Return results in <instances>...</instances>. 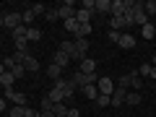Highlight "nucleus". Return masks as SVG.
<instances>
[{"instance_id": "obj_9", "label": "nucleus", "mask_w": 156, "mask_h": 117, "mask_svg": "<svg viewBox=\"0 0 156 117\" xmlns=\"http://www.w3.org/2000/svg\"><path fill=\"white\" fill-rule=\"evenodd\" d=\"M78 73H96V62L91 60V57L81 60V62H78Z\"/></svg>"}, {"instance_id": "obj_23", "label": "nucleus", "mask_w": 156, "mask_h": 117, "mask_svg": "<svg viewBox=\"0 0 156 117\" xmlns=\"http://www.w3.org/2000/svg\"><path fill=\"white\" fill-rule=\"evenodd\" d=\"M52 107H55V101H52L50 96H42V101H39V109H42V112H52Z\"/></svg>"}, {"instance_id": "obj_18", "label": "nucleus", "mask_w": 156, "mask_h": 117, "mask_svg": "<svg viewBox=\"0 0 156 117\" xmlns=\"http://www.w3.org/2000/svg\"><path fill=\"white\" fill-rule=\"evenodd\" d=\"M47 96H50V99L55 101V104H60V101H65V94H62V89H55V86L50 89V94H47Z\"/></svg>"}, {"instance_id": "obj_13", "label": "nucleus", "mask_w": 156, "mask_h": 117, "mask_svg": "<svg viewBox=\"0 0 156 117\" xmlns=\"http://www.w3.org/2000/svg\"><path fill=\"white\" fill-rule=\"evenodd\" d=\"M125 96H128V91H125V89H115V94H112V107L125 104Z\"/></svg>"}, {"instance_id": "obj_8", "label": "nucleus", "mask_w": 156, "mask_h": 117, "mask_svg": "<svg viewBox=\"0 0 156 117\" xmlns=\"http://www.w3.org/2000/svg\"><path fill=\"white\" fill-rule=\"evenodd\" d=\"M94 13H112V0H94Z\"/></svg>"}, {"instance_id": "obj_47", "label": "nucleus", "mask_w": 156, "mask_h": 117, "mask_svg": "<svg viewBox=\"0 0 156 117\" xmlns=\"http://www.w3.org/2000/svg\"><path fill=\"white\" fill-rule=\"evenodd\" d=\"M151 65H154V68H156V55H154V60H151Z\"/></svg>"}, {"instance_id": "obj_40", "label": "nucleus", "mask_w": 156, "mask_h": 117, "mask_svg": "<svg viewBox=\"0 0 156 117\" xmlns=\"http://www.w3.org/2000/svg\"><path fill=\"white\" fill-rule=\"evenodd\" d=\"M107 39L117 44V42H120V31H112V29H109V31H107Z\"/></svg>"}, {"instance_id": "obj_24", "label": "nucleus", "mask_w": 156, "mask_h": 117, "mask_svg": "<svg viewBox=\"0 0 156 117\" xmlns=\"http://www.w3.org/2000/svg\"><path fill=\"white\" fill-rule=\"evenodd\" d=\"M91 31H94V26H91V23H81V26H78V34H76V37H83V39H86Z\"/></svg>"}, {"instance_id": "obj_22", "label": "nucleus", "mask_w": 156, "mask_h": 117, "mask_svg": "<svg viewBox=\"0 0 156 117\" xmlns=\"http://www.w3.org/2000/svg\"><path fill=\"white\" fill-rule=\"evenodd\" d=\"M47 76H50L52 81H57V78L62 76V68H60V65H55V62H52V65L47 68Z\"/></svg>"}, {"instance_id": "obj_46", "label": "nucleus", "mask_w": 156, "mask_h": 117, "mask_svg": "<svg viewBox=\"0 0 156 117\" xmlns=\"http://www.w3.org/2000/svg\"><path fill=\"white\" fill-rule=\"evenodd\" d=\"M148 78H156V68H151V76Z\"/></svg>"}, {"instance_id": "obj_10", "label": "nucleus", "mask_w": 156, "mask_h": 117, "mask_svg": "<svg viewBox=\"0 0 156 117\" xmlns=\"http://www.w3.org/2000/svg\"><path fill=\"white\" fill-rule=\"evenodd\" d=\"M117 44L122 47V50H133L135 47V37L133 34H120V42H117Z\"/></svg>"}, {"instance_id": "obj_28", "label": "nucleus", "mask_w": 156, "mask_h": 117, "mask_svg": "<svg viewBox=\"0 0 156 117\" xmlns=\"http://www.w3.org/2000/svg\"><path fill=\"white\" fill-rule=\"evenodd\" d=\"M130 89L140 91V76H138V73H130Z\"/></svg>"}, {"instance_id": "obj_43", "label": "nucleus", "mask_w": 156, "mask_h": 117, "mask_svg": "<svg viewBox=\"0 0 156 117\" xmlns=\"http://www.w3.org/2000/svg\"><path fill=\"white\" fill-rule=\"evenodd\" d=\"M68 117H81V115H78V109H68Z\"/></svg>"}, {"instance_id": "obj_16", "label": "nucleus", "mask_w": 156, "mask_h": 117, "mask_svg": "<svg viewBox=\"0 0 156 117\" xmlns=\"http://www.w3.org/2000/svg\"><path fill=\"white\" fill-rule=\"evenodd\" d=\"M13 81H16V78H13V73H3V76H0V89H13Z\"/></svg>"}, {"instance_id": "obj_39", "label": "nucleus", "mask_w": 156, "mask_h": 117, "mask_svg": "<svg viewBox=\"0 0 156 117\" xmlns=\"http://www.w3.org/2000/svg\"><path fill=\"white\" fill-rule=\"evenodd\" d=\"M44 16H47V21H57V8H50V11H44Z\"/></svg>"}, {"instance_id": "obj_26", "label": "nucleus", "mask_w": 156, "mask_h": 117, "mask_svg": "<svg viewBox=\"0 0 156 117\" xmlns=\"http://www.w3.org/2000/svg\"><path fill=\"white\" fill-rule=\"evenodd\" d=\"M143 11H146V16H154V13H156V0H148V3H143Z\"/></svg>"}, {"instance_id": "obj_32", "label": "nucleus", "mask_w": 156, "mask_h": 117, "mask_svg": "<svg viewBox=\"0 0 156 117\" xmlns=\"http://www.w3.org/2000/svg\"><path fill=\"white\" fill-rule=\"evenodd\" d=\"M23 68H26V70H39V62L34 60V57H26V62H23Z\"/></svg>"}, {"instance_id": "obj_3", "label": "nucleus", "mask_w": 156, "mask_h": 117, "mask_svg": "<svg viewBox=\"0 0 156 117\" xmlns=\"http://www.w3.org/2000/svg\"><path fill=\"white\" fill-rule=\"evenodd\" d=\"M73 83H76L78 89L91 86V83H96V73H76V76H73Z\"/></svg>"}, {"instance_id": "obj_31", "label": "nucleus", "mask_w": 156, "mask_h": 117, "mask_svg": "<svg viewBox=\"0 0 156 117\" xmlns=\"http://www.w3.org/2000/svg\"><path fill=\"white\" fill-rule=\"evenodd\" d=\"M26 112H29V107H13L11 117H26Z\"/></svg>"}, {"instance_id": "obj_5", "label": "nucleus", "mask_w": 156, "mask_h": 117, "mask_svg": "<svg viewBox=\"0 0 156 117\" xmlns=\"http://www.w3.org/2000/svg\"><path fill=\"white\" fill-rule=\"evenodd\" d=\"M96 89H99V94L112 96L115 94V81H112V78H99V81H96Z\"/></svg>"}, {"instance_id": "obj_33", "label": "nucleus", "mask_w": 156, "mask_h": 117, "mask_svg": "<svg viewBox=\"0 0 156 117\" xmlns=\"http://www.w3.org/2000/svg\"><path fill=\"white\" fill-rule=\"evenodd\" d=\"M96 104H99V107H109V104H112V96L99 94V96H96Z\"/></svg>"}, {"instance_id": "obj_1", "label": "nucleus", "mask_w": 156, "mask_h": 117, "mask_svg": "<svg viewBox=\"0 0 156 117\" xmlns=\"http://www.w3.org/2000/svg\"><path fill=\"white\" fill-rule=\"evenodd\" d=\"M133 5H135V0H112V16H115V18L125 16Z\"/></svg>"}, {"instance_id": "obj_19", "label": "nucleus", "mask_w": 156, "mask_h": 117, "mask_svg": "<svg viewBox=\"0 0 156 117\" xmlns=\"http://www.w3.org/2000/svg\"><path fill=\"white\" fill-rule=\"evenodd\" d=\"M57 50H62L65 55H70V60H73V55H76V42H60Z\"/></svg>"}, {"instance_id": "obj_42", "label": "nucleus", "mask_w": 156, "mask_h": 117, "mask_svg": "<svg viewBox=\"0 0 156 117\" xmlns=\"http://www.w3.org/2000/svg\"><path fill=\"white\" fill-rule=\"evenodd\" d=\"M81 8H86V11H94V0H83V3H81Z\"/></svg>"}, {"instance_id": "obj_27", "label": "nucleus", "mask_w": 156, "mask_h": 117, "mask_svg": "<svg viewBox=\"0 0 156 117\" xmlns=\"http://www.w3.org/2000/svg\"><path fill=\"white\" fill-rule=\"evenodd\" d=\"M151 68H154L151 62H143V65H140V70H135V73H138L140 78H148V76H151Z\"/></svg>"}, {"instance_id": "obj_29", "label": "nucleus", "mask_w": 156, "mask_h": 117, "mask_svg": "<svg viewBox=\"0 0 156 117\" xmlns=\"http://www.w3.org/2000/svg\"><path fill=\"white\" fill-rule=\"evenodd\" d=\"M78 26H81V23H78L76 18H68V21H65V29H68V31H73V34H78Z\"/></svg>"}, {"instance_id": "obj_34", "label": "nucleus", "mask_w": 156, "mask_h": 117, "mask_svg": "<svg viewBox=\"0 0 156 117\" xmlns=\"http://www.w3.org/2000/svg\"><path fill=\"white\" fill-rule=\"evenodd\" d=\"M8 73H13V78H23V76H26V68H23V65H16L13 70H8Z\"/></svg>"}, {"instance_id": "obj_36", "label": "nucleus", "mask_w": 156, "mask_h": 117, "mask_svg": "<svg viewBox=\"0 0 156 117\" xmlns=\"http://www.w3.org/2000/svg\"><path fill=\"white\" fill-rule=\"evenodd\" d=\"M26 44H29V39H16V52H29Z\"/></svg>"}, {"instance_id": "obj_12", "label": "nucleus", "mask_w": 156, "mask_h": 117, "mask_svg": "<svg viewBox=\"0 0 156 117\" xmlns=\"http://www.w3.org/2000/svg\"><path fill=\"white\" fill-rule=\"evenodd\" d=\"M52 62H55V65H60V68H65V65H70V55H65V52H62V50H57L55 52V60H52Z\"/></svg>"}, {"instance_id": "obj_15", "label": "nucleus", "mask_w": 156, "mask_h": 117, "mask_svg": "<svg viewBox=\"0 0 156 117\" xmlns=\"http://www.w3.org/2000/svg\"><path fill=\"white\" fill-rule=\"evenodd\" d=\"M83 96L86 99H91V101H96V96H99V89H96V83H91V86H83Z\"/></svg>"}, {"instance_id": "obj_41", "label": "nucleus", "mask_w": 156, "mask_h": 117, "mask_svg": "<svg viewBox=\"0 0 156 117\" xmlns=\"http://www.w3.org/2000/svg\"><path fill=\"white\" fill-rule=\"evenodd\" d=\"M31 11H34V16H42V13H44L47 8L42 5V3H37V5H31Z\"/></svg>"}, {"instance_id": "obj_45", "label": "nucleus", "mask_w": 156, "mask_h": 117, "mask_svg": "<svg viewBox=\"0 0 156 117\" xmlns=\"http://www.w3.org/2000/svg\"><path fill=\"white\" fill-rule=\"evenodd\" d=\"M39 112H42V109H39ZM42 117H55V115H52V112H42Z\"/></svg>"}, {"instance_id": "obj_48", "label": "nucleus", "mask_w": 156, "mask_h": 117, "mask_svg": "<svg viewBox=\"0 0 156 117\" xmlns=\"http://www.w3.org/2000/svg\"><path fill=\"white\" fill-rule=\"evenodd\" d=\"M0 26H3V16H0Z\"/></svg>"}, {"instance_id": "obj_20", "label": "nucleus", "mask_w": 156, "mask_h": 117, "mask_svg": "<svg viewBox=\"0 0 156 117\" xmlns=\"http://www.w3.org/2000/svg\"><path fill=\"white\" fill-rule=\"evenodd\" d=\"M26 39H29V42H39V39H42V29H37V26H29Z\"/></svg>"}, {"instance_id": "obj_11", "label": "nucleus", "mask_w": 156, "mask_h": 117, "mask_svg": "<svg viewBox=\"0 0 156 117\" xmlns=\"http://www.w3.org/2000/svg\"><path fill=\"white\" fill-rule=\"evenodd\" d=\"M91 16H94V11H86V8H78L76 11V21L78 23H91Z\"/></svg>"}, {"instance_id": "obj_25", "label": "nucleus", "mask_w": 156, "mask_h": 117, "mask_svg": "<svg viewBox=\"0 0 156 117\" xmlns=\"http://www.w3.org/2000/svg\"><path fill=\"white\" fill-rule=\"evenodd\" d=\"M26 31H29V26H23V23L16 26L13 29V39H26Z\"/></svg>"}, {"instance_id": "obj_4", "label": "nucleus", "mask_w": 156, "mask_h": 117, "mask_svg": "<svg viewBox=\"0 0 156 117\" xmlns=\"http://www.w3.org/2000/svg\"><path fill=\"white\" fill-rule=\"evenodd\" d=\"M86 52H89V39L83 37H76V55H73V60H86Z\"/></svg>"}, {"instance_id": "obj_37", "label": "nucleus", "mask_w": 156, "mask_h": 117, "mask_svg": "<svg viewBox=\"0 0 156 117\" xmlns=\"http://www.w3.org/2000/svg\"><path fill=\"white\" fill-rule=\"evenodd\" d=\"M120 89H130V73L120 76Z\"/></svg>"}, {"instance_id": "obj_17", "label": "nucleus", "mask_w": 156, "mask_h": 117, "mask_svg": "<svg viewBox=\"0 0 156 117\" xmlns=\"http://www.w3.org/2000/svg\"><path fill=\"white\" fill-rule=\"evenodd\" d=\"M68 109H70V107H68L65 101H60V104L52 107V115H55V117H68Z\"/></svg>"}, {"instance_id": "obj_21", "label": "nucleus", "mask_w": 156, "mask_h": 117, "mask_svg": "<svg viewBox=\"0 0 156 117\" xmlns=\"http://www.w3.org/2000/svg\"><path fill=\"white\" fill-rule=\"evenodd\" d=\"M125 104H130V107L140 104V91H128V96H125Z\"/></svg>"}, {"instance_id": "obj_2", "label": "nucleus", "mask_w": 156, "mask_h": 117, "mask_svg": "<svg viewBox=\"0 0 156 117\" xmlns=\"http://www.w3.org/2000/svg\"><path fill=\"white\" fill-rule=\"evenodd\" d=\"M5 101H13V107H26V94L16 89H5Z\"/></svg>"}, {"instance_id": "obj_7", "label": "nucleus", "mask_w": 156, "mask_h": 117, "mask_svg": "<svg viewBox=\"0 0 156 117\" xmlns=\"http://www.w3.org/2000/svg\"><path fill=\"white\" fill-rule=\"evenodd\" d=\"M21 23H23L21 13H5V16H3V26H8V29H16V26H21Z\"/></svg>"}, {"instance_id": "obj_6", "label": "nucleus", "mask_w": 156, "mask_h": 117, "mask_svg": "<svg viewBox=\"0 0 156 117\" xmlns=\"http://www.w3.org/2000/svg\"><path fill=\"white\" fill-rule=\"evenodd\" d=\"M57 16H60L62 21H68V18H76V5H73L70 0H65V3L57 8Z\"/></svg>"}, {"instance_id": "obj_30", "label": "nucleus", "mask_w": 156, "mask_h": 117, "mask_svg": "<svg viewBox=\"0 0 156 117\" xmlns=\"http://www.w3.org/2000/svg\"><path fill=\"white\" fill-rule=\"evenodd\" d=\"M21 18H23V26H29V23H31L34 18H37V16H34V11L29 8V11H23V13H21Z\"/></svg>"}, {"instance_id": "obj_38", "label": "nucleus", "mask_w": 156, "mask_h": 117, "mask_svg": "<svg viewBox=\"0 0 156 117\" xmlns=\"http://www.w3.org/2000/svg\"><path fill=\"white\" fill-rule=\"evenodd\" d=\"M16 65H18V62L13 60V57H5V60H3V68H5V70H13Z\"/></svg>"}, {"instance_id": "obj_35", "label": "nucleus", "mask_w": 156, "mask_h": 117, "mask_svg": "<svg viewBox=\"0 0 156 117\" xmlns=\"http://www.w3.org/2000/svg\"><path fill=\"white\" fill-rule=\"evenodd\" d=\"M73 94H76V83H73V81H68V83H65V101L70 99Z\"/></svg>"}, {"instance_id": "obj_44", "label": "nucleus", "mask_w": 156, "mask_h": 117, "mask_svg": "<svg viewBox=\"0 0 156 117\" xmlns=\"http://www.w3.org/2000/svg\"><path fill=\"white\" fill-rule=\"evenodd\" d=\"M5 107H8V101H5V99H0V112H5Z\"/></svg>"}, {"instance_id": "obj_14", "label": "nucleus", "mask_w": 156, "mask_h": 117, "mask_svg": "<svg viewBox=\"0 0 156 117\" xmlns=\"http://www.w3.org/2000/svg\"><path fill=\"white\" fill-rule=\"evenodd\" d=\"M140 37H143V39H156V26H154V23H146V26H140Z\"/></svg>"}]
</instances>
